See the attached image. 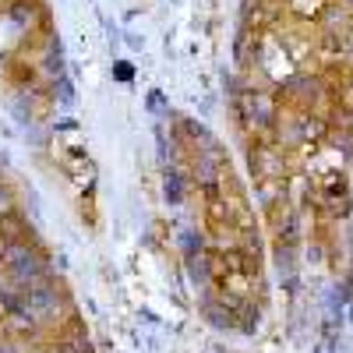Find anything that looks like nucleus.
I'll list each match as a JSON object with an SVG mask.
<instances>
[{
  "label": "nucleus",
  "mask_w": 353,
  "mask_h": 353,
  "mask_svg": "<svg viewBox=\"0 0 353 353\" xmlns=\"http://www.w3.org/2000/svg\"><path fill=\"white\" fill-rule=\"evenodd\" d=\"M117 78L128 81V78H131V68H128V64H117Z\"/></svg>",
  "instance_id": "ddd939ff"
},
{
  "label": "nucleus",
  "mask_w": 353,
  "mask_h": 353,
  "mask_svg": "<svg viewBox=\"0 0 353 353\" xmlns=\"http://www.w3.org/2000/svg\"><path fill=\"white\" fill-rule=\"evenodd\" d=\"M251 173H254L258 184L286 181V176H283V156L272 149L269 141H254L251 145Z\"/></svg>",
  "instance_id": "20e7f679"
},
{
  "label": "nucleus",
  "mask_w": 353,
  "mask_h": 353,
  "mask_svg": "<svg viewBox=\"0 0 353 353\" xmlns=\"http://www.w3.org/2000/svg\"><path fill=\"white\" fill-rule=\"evenodd\" d=\"M8 74H11L14 85H32V81H36L32 64H25V61H11V64H8Z\"/></svg>",
  "instance_id": "1a4fd4ad"
},
{
  "label": "nucleus",
  "mask_w": 353,
  "mask_h": 353,
  "mask_svg": "<svg viewBox=\"0 0 353 353\" xmlns=\"http://www.w3.org/2000/svg\"><path fill=\"white\" fill-rule=\"evenodd\" d=\"M8 272L14 276L18 286H32V283H39V279H50L46 258H43L36 248H28V241L11 244V251H8Z\"/></svg>",
  "instance_id": "f03ea898"
},
{
  "label": "nucleus",
  "mask_w": 353,
  "mask_h": 353,
  "mask_svg": "<svg viewBox=\"0 0 353 353\" xmlns=\"http://www.w3.org/2000/svg\"><path fill=\"white\" fill-rule=\"evenodd\" d=\"M325 81L321 78H314V74H307V71H301V74H290L286 81H283V88H279V96L290 103V106H297L301 113H314V106L325 99Z\"/></svg>",
  "instance_id": "f257e3e1"
},
{
  "label": "nucleus",
  "mask_w": 353,
  "mask_h": 353,
  "mask_svg": "<svg viewBox=\"0 0 353 353\" xmlns=\"http://www.w3.org/2000/svg\"><path fill=\"white\" fill-rule=\"evenodd\" d=\"M8 251H11V241L0 233V261H8Z\"/></svg>",
  "instance_id": "f8f14e48"
},
{
  "label": "nucleus",
  "mask_w": 353,
  "mask_h": 353,
  "mask_svg": "<svg viewBox=\"0 0 353 353\" xmlns=\"http://www.w3.org/2000/svg\"><path fill=\"white\" fill-rule=\"evenodd\" d=\"M0 353H18V350H14L11 343H0Z\"/></svg>",
  "instance_id": "4468645a"
},
{
  "label": "nucleus",
  "mask_w": 353,
  "mask_h": 353,
  "mask_svg": "<svg viewBox=\"0 0 353 353\" xmlns=\"http://www.w3.org/2000/svg\"><path fill=\"white\" fill-rule=\"evenodd\" d=\"M346 4H350V8H353V0H346Z\"/></svg>",
  "instance_id": "2eb2a0df"
},
{
  "label": "nucleus",
  "mask_w": 353,
  "mask_h": 353,
  "mask_svg": "<svg viewBox=\"0 0 353 353\" xmlns=\"http://www.w3.org/2000/svg\"><path fill=\"white\" fill-rule=\"evenodd\" d=\"M201 307H205V314H209V321H212L216 329H237V314H233V307L223 297L219 301L216 297H205Z\"/></svg>",
  "instance_id": "0eeeda50"
},
{
  "label": "nucleus",
  "mask_w": 353,
  "mask_h": 353,
  "mask_svg": "<svg viewBox=\"0 0 353 353\" xmlns=\"http://www.w3.org/2000/svg\"><path fill=\"white\" fill-rule=\"evenodd\" d=\"M32 11H36V8H32V4H21V0L8 8V14H11L18 25H28V21H32Z\"/></svg>",
  "instance_id": "9d476101"
},
{
  "label": "nucleus",
  "mask_w": 353,
  "mask_h": 353,
  "mask_svg": "<svg viewBox=\"0 0 353 353\" xmlns=\"http://www.w3.org/2000/svg\"><path fill=\"white\" fill-rule=\"evenodd\" d=\"M53 350L57 353H92V343H88V336H85V329L78 325V321H71V325L57 336Z\"/></svg>",
  "instance_id": "423d86ee"
},
{
  "label": "nucleus",
  "mask_w": 353,
  "mask_h": 353,
  "mask_svg": "<svg viewBox=\"0 0 353 353\" xmlns=\"http://www.w3.org/2000/svg\"><path fill=\"white\" fill-rule=\"evenodd\" d=\"M166 194H170V201H173V205H181V201H184V184H181V176H176V173H170V181H166Z\"/></svg>",
  "instance_id": "9b49d317"
},
{
  "label": "nucleus",
  "mask_w": 353,
  "mask_h": 353,
  "mask_svg": "<svg viewBox=\"0 0 353 353\" xmlns=\"http://www.w3.org/2000/svg\"><path fill=\"white\" fill-rule=\"evenodd\" d=\"M325 4H329V0H286V8L293 14H297V18H311V21L325 14Z\"/></svg>",
  "instance_id": "6e6552de"
},
{
  "label": "nucleus",
  "mask_w": 353,
  "mask_h": 353,
  "mask_svg": "<svg viewBox=\"0 0 353 353\" xmlns=\"http://www.w3.org/2000/svg\"><path fill=\"white\" fill-rule=\"evenodd\" d=\"M318 205L325 209L332 219H350L353 212V191H350V181L346 173H325L318 184Z\"/></svg>",
  "instance_id": "7ed1b4c3"
},
{
  "label": "nucleus",
  "mask_w": 353,
  "mask_h": 353,
  "mask_svg": "<svg viewBox=\"0 0 353 353\" xmlns=\"http://www.w3.org/2000/svg\"><path fill=\"white\" fill-rule=\"evenodd\" d=\"M25 301H28V307H32L36 318H43V314H53V311H57L61 290L53 286V279H39V283H32V286H25Z\"/></svg>",
  "instance_id": "39448f33"
}]
</instances>
